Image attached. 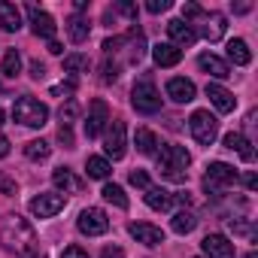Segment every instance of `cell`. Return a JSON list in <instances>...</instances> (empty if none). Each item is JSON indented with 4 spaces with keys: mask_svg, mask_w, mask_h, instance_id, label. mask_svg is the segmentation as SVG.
I'll use <instances>...</instances> for the list:
<instances>
[{
    "mask_svg": "<svg viewBox=\"0 0 258 258\" xmlns=\"http://www.w3.org/2000/svg\"><path fill=\"white\" fill-rule=\"evenodd\" d=\"M0 243L16 258H46V252L40 249L34 225L28 219H22L19 213H7L0 219Z\"/></svg>",
    "mask_w": 258,
    "mask_h": 258,
    "instance_id": "6da1fadb",
    "label": "cell"
},
{
    "mask_svg": "<svg viewBox=\"0 0 258 258\" xmlns=\"http://www.w3.org/2000/svg\"><path fill=\"white\" fill-rule=\"evenodd\" d=\"M188 164H191V155H188L185 146H176V143L161 146V152H158V173H161V179L185 182L188 179Z\"/></svg>",
    "mask_w": 258,
    "mask_h": 258,
    "instance_id": "7a4b0ae2",
    "label": "cell"
},
{
    "mask_svg": "<svg viewBox=\"0 0 258 258\" xmlns=\"http://www.w3.org/2000/svg\"><path fill=\"white\" fill-rule=\"evenodd\" d=\"M103 52H106V58L124 52V61L137 64V61L146 55V37H143V31L134 25L131 31L121 34V37H109V40H103Z\"/></svg>",
    "mask_w": 258,
    "mask_h": 258,
    "instance_id": "3957f363",
    "label": "cell"
},
{
    "mask_svg": "<svg viewBox=\"0 0 258 258\" xmlns=\"http://www.w3.org/2000/svg\"><path fill=\"white\" fill-rule=\"evenodd\" d=\"M240 182V173L231 167V164H225V161H213V164H207V173H204V191L210 195V198H222L231 185H237Z\"/></svg>",
    "mask_w": 258,
    "mask_h": 258,
    "instance_id": "277c9868",
    "label": "cell"
},
{
    "mask_svg": "<svg viewBox=\"0 0 258 258\" xmlns=\"http://www.w3.org/2000/svg\"><path fill=\"white\" fill-rule=\"evenodd\" d=\"M131 103H134V109L143 112V115H155V112L161 109V94H158V88H155L152 73H143V76L134 82V88H131Z\"/></svg>",
    "mask_w": 258,
    "mask_h": 258,
    "instance_id": "5b68a950",
    "label": "cell"
},
{
    "mask_svg": "<svg viewBox=\"0 0 258 258\" xmlns=\"http://www.w3.org/2000/svg\"><path fill=\"white\" fill-rule=\"evenodd\" d=\"M13 115H16V121H22L25 127H43V124L49 121V106L40 103L37 97H28V94H25V97L16 100Z\"/></svg>",
    "mask_w": 258,
    "mask_h": 258,
    "instance_id": "8992f818",
    "label": "cell"
},
{
    "mask_svg": "<svg viewBox=\"0 0 258 258\" xmlns=\"http://www.w3.org/2000/svg\"><path fill=\"white\" fill-rule=\"evenodd\" d=\"M188 127H191V137L201 146H213L216 137H219V118L210 109H195L191 118H188Z\"/></svg>",
    "mask_w": 258,
    "mask_h": 258,
    "instance_id": "52a82bcc",
    "label": "cell"
},
{
    "mask_svg": "<svg viewBox=\"0 0 258 258\" xmlns=\"http://www.w3.org/2000/svg\"><path fill=\"white\" fill-rule=\"evenodd\" d=\"M76 228H79L85 237H100V234L109 231V219H106V213H103L100 207H88V210L79 213Z\"/></svg>",
    "mask_w": 258,
    "mask_h": 258,
    "instance_id": "ba28073f",
    "label": "cell"
},
{
    "mask_svg": "<svg viewBox=\"0 0 258 258\" xmlns=\"http://www.w3.org/2000/svg\"><path fill=\"white\" fill-rule=\"evenodd\" d=\"M188 191H179V195H173V191H167V188H161V185H149L146 188V204L152 207V210H158V213H164V210H170V207H176V204H185L188 207Z\"/></svg>",
    "mask_w": 258,
    "mask_h": 258,
    "instance_id": "9c48e42d",
    "label": "cell"
},
{
    "mask_svg": "<svg viewBox=\"0 0 258 258\" xmlns=\"http://www.w3.org/2000/svg\"><path fill=\"white\" fill-rule=\"evenodd\" d=\"M64 204H67L64 195H58V191H40L37 198H31V213L37 219H52V216H58L64 210Z\"/></svg>",
    "mask_w": 258,
    "mask_h": 258,
    "instance_id": "30bf717a",
    "label": "cell"
},
{
    "mask_svg": "<svg viewBox=\"0 0 258 258\" xmlns=\"http://www.w3.org/2000/svg\"><path fill=\"white\" fill-rule=\"evenodd\" d=\"M106 124H109V106H106V100H91V106H88V118H85V137L88 140H94V137H100L103 131H106Z\"/></svg>",
    "mask_w": 258,
    "mask_h": 258,
    "instance_id": "8fae6325",
    "label": "cell"
},
{
    "mask_svg": "<svg viewBox=\"0 0 258 258\" xmlns=\"http://www.w3.org/2000/svg\"><path fill=\"white\" fill-rule=\"evenodd\" d=\"M124 121H118V118H109V124H106V143H103V149H106V155L112 158V161H118L121 155H124V146H127V140H124Z\"/></svg>",
    "mask_w": 258,
    "mask_h": 258,
    "instance_id": "7c38bea8",
    "label": "cell"
},
{
    "mask_svg": "<svg viewBox=\"0 0 258 258\" xmlns=\"http://www.w3.org/2000/svg\"><path fill=\"white\" fill-rule=\"evenodd\" d=\"M28 10V16H31V31H34V37H40V40H55V31H58V25H55V19L49 16V13H43L40 7H34V4H28L25 7Z\"/></svg>",
    "mask_w": 258,
    "mask_h": 258,
    "instance_id": "4fadbf2b",
    "label": "cell"
},
{
    "mask_svg": "<svg viewBox=\"0 0 258 258\" xmlns=\"http://www.w3.org/2000/svg\"><path fill=\"white\" fill-rule=\"evenodd\" d=\"M127 234L143 246H161L164 243V231L158 225H149V222H131L127 225Z\"/></svg>",
    "mask_w": 258,
    "mask_h": 258,
    "instance_id": "5bb4252c",
    "label": "cell"
},
{
    "mask_svg": "<svg viewBox=\"0 0 258 258\" xmlns=\"http://www.w3.org/2000/svg\"><path fill=\"white\" fill-rule=\"evenodd\" d=\"M201 246H204L207 258H234V243L225 234H207L201 240Z\"/></svg>",
    "mask_w": 258,
    "mask_h": 258,
    "instance_id": "9a60e30c",
    "label": "cell"
},
{
    "mask_svg": "<svg viewBox=\"0 0 258 258\" xmlns=\"http://www.w3.org/2000/svg\"><path fill=\"white\" fill-rule=\"evenodd\" d=\"M195 94H198V88H195L191 79H185V76L167 79V97H170V100H176V103H191Z\"/></svg>",
    "mask_w": 258,
    "mask_h": 258,
    "instance_id": "2e32d148",
    "label": "cell"
},
{
    "mask_svg": "<svg viewBox=\"0 0 258 258\" xmlns=\"http://www.w3.org/2000/svg\"><path fill=\"white\" fill-rule=\"evenodd\" d=\"M167 34H170V40H173V46L179 49H185V46H191L195 40H198V31L188 25V22H182V19H170L167 22Z\"/></svg>",
    "mask_w": 258,
    "mask_h": 258,
    "instance_id": "e0dca14e",
    "label": "cell"
},
{
    "mask_svg": "<svg viewBox=\"0 0 258 258\" xmlns=\"http://www.w3.org/2000/svg\"><path fill=\"white\" fill-rule=\"evenodd\" d=\"M52 182H55L58 195H61V191H64V195H76V191H82V188H85V182H82L70 167H58V170L52 173Z\"/></svg>",
    "mask_w": 258,
    "mask_h": 258,
    "instance_id": "ac0fdd59",
    "label": "cell"
},
{
    "mask_svg": "<svg viewBox=\"0 0 258 258\" xmlns=\"http://www.w3.org/2000/svg\"><path fill=\"white\" fill-rule=\"evenodd\" d=\"M225 28H228V19H225L222 13H207V16H204V28H201V34H204V40L219 43V40L225 37Z\"/></svg>",
    "mask_w": 258,
    "mask_h": 258,
    "instance_id": "d6986e66",
    "label": "cell"
},
{
    "mask_svg": "<svg viewBox=\"0 0 258 258\" xmlns=\"http://www.w3.org/2000/svg\"><path fill=\"white\" fill-rule=\"evenodd\" d=\"M207 97H210V103H213L219 112H234V106H237L234 94H231L228 88H222L219 82H210V85H207Z\"/></svg>",
    "mask_w": 258,
    "mask_h": 258,
    "instance_id": "ffe728a7",
    "label": "cell"
},
{
    "mask_svg": "<svg viewBox=\"0 0 258 258\" xmlns=\"http://www.w3.org/2000/svg\"><path fill=\"white\" fill-rule=\"evenodd\" d=\"M198 67H201L204 73L216 76V79H228V76H231L228 61H222V58H219V55H213V52H204V55L198 58Z\"/></svg>",
    "mask_w": 258,
    "mask_h": 258,
    "instance_id": "44dd1931",
    "label": "cell"
},
{
    "mask_svg": "<svg viewBox=\"0 0 258 258\" xmlns=\"http://www.w3.org/2000/svg\"><path fill=\"white\" fill-rule=\"evenodd\" d=\"M225 149H231V152H237L246 164H252L255 161V149H252V143L243 137V134H237V131H231V134H225Z\"/></svg>",
    "mask_w": 258,
    "mask_h": 258,
    "instance_id": "7402d4cb",
    "label": "cell"
},
{
    "mask_svg": "<svg viewBox=\"0 0 258 258\" xmlns=\"http://www.w3.org/2000/svg\"><path fill=\"white\" fill-rule=\"evenodd\" d=\"M152 58H155L158 67H176L182 61V49H176L173 43H158L152 49Z\"/></svg>",
    "mask_w": 258,
    "mask_h": 258,
    "instance_id": "603a6c76",
    "label": "cell"
},
{
    "mask_svg": "<svg viewBox=\"0 0 258 258\" xmlns=\"http://www.w3.org/2000/svg\"><path fill=\"white\" fill-rule=\"evenodd\" d=\"M0 28L4 31H19L22 28V13L16 4H10V0H0Z\"/></svg>",
    "mask_w": 258,
    "mask_h": 258,
    "instance_id": "cb8c5ba5",
    "label": "cell"
},
{
    "mask_svg": "<svg viewBox=\"0 0 258 258\" xmlns=\"http://www.w3.org/2000/svg\"><path fill=\"white\" fill-rule=\"evenodd\" d=\"M64 28H67L70 43H85V40H88V34H91V22H88L85 16H70Z\"/></svg>",
    "mask_w": 258,
    "mask_h": 258,
    "instance_id": "d4e9b609",
    "label": "cell"
},
{
    "mask_svg": "<svg viewBox=\"0 0 258 258\" xmlns=\"http://www.w3.org/2000/svg\"><path fill=\"white\" fill-rule=\"evenodd\" d=\"M228 58L237 64V67H246L252 61V52L246 46V40H228Z\"/></svg>",
    "mask_w": 258,
    "mask_h": 258,
    "instance_id": "484cf974",
    "label": "cell"
},
{
    "mask_svg": "<svg viewBox=\"0 0 258 258\" xmlns=\"http://www.w3.org/2000/svg\"><path fill=\"white\" fill-rule=\"evenodd\" d=\"M134 140H137V149H140L143 155H158V137L149 131V127H137Z\"/></svg>",
    "mask_w": 258,
    "mask_h": 258,
    "instance_id": "4316f807",
    "label": "cell"
},
{
    "mask_svg": "<svg viewBox=\"0 0 258 258\" xmlns=\"http://www.w3.org/2000/svg\"><path fill=\"white\" fill-rule=\"evenodd\" d=\"M170 228H173L176 234H191V231L198 228V219H195V213H188V210H179V213H173V222H170Z\"/></svg>",
    "mask_w": 258,
    "mask_h": 258,
    "instance_id": "83f0119b",
    "label": "cell"
},
{
    "mask_svg": "<svg viewBox=\"0 0 258 258\" xmlns=\"http://www.w3.org/2000/svg\"><path fill=\"white\" fill-rule=\"evenodd\" d=\"M85 170H88V176H91V179H106V176L112 173L109 161H106V158H100V155H91V158L85 161Z\"/></svg>",
    "mask_w": 258,
    "mask_h": 258,
    "instance_id": "f1b7e54d",
    "label": "cell"
},
{
    "mask_svg": "<svg viewBox=\"0 0 258 258\" xmlns=\"http://www.w3.org/2000/svg\"><path fill=\"white\" fill-rule=\"evenodd\" d=\"M0 73H4V76H10V79H16V76L22 73V55H19V49H7V55H4V67H0Z\"/></svg>",
    "mask_w": 258,
    "mask_h": 258,
    "instance_id": "f546056e",
    "label": "cell"
},
{
    "mask_svg": "<svg viewBox=\"0 0 258 258\" xmlns=\"http://www.w3.org/2000/svg\"><path fill=\"white\" fill-rule=\"evenodd\" d=\"M100 195H103V201L115 204L118 210H127V195H124V188H121V185H115V182H106Z\"/></svg>",
    "mask_w": 258,
    "mask_h": 258,
    "instance_id": "4dcf8cb0",
    "label": "cell"
},
{
    "mask_svg": "<svg viewBox=\"0 0 258 258\" xmlns=\"http://www.w3.org/2000/svg\"><path fill=\"white\" fill-rule=\"evenodd\" d=\"M25 155H28L31 161H46V158L52 155V146H49L46 140H31V143L25 146Z\"/></svg>",
    "mask_w": 258,
    "mask_h": 258,
    "instance_id": "1f68e13d",
    "label": "cell"
},
{
    "mask_svg": "<svg viewBox=\"0 0 258 258\" xmlns=\"http://www.w3.org/2000/svg\"><path fill=\"white\" fill-rule=\"evenodd\" d=\"M85 70H88V55L73 52L64 58V73H85Z\"/></svg>",
    "mask_w": 258,
    "mask_h": 258,
    "instance_id": "d6a6232c",
    "label": "cell"
},
{
    "mask_svg": "<svg viewBox=\"0 0 258 258\" xmlns=\"http://www.w3.org/2000/svg\"><path fill=\"white\" fill-rule=\"evenodd\" d=\"M118 70H121V64L103 58V64H100V82H103V85H112V82L118 79Z\"/></svg>",
    "mask_w": 258,
    "mask_h": 258,
    "instance_id": "836d02e7",
    "label": "cell"
},
{
    "mask_svg": "<svg viewBox=\"0 0 258 258\" xmlns=\"http://www.w3.org/2000/svg\"><path fill=\"white\" fill-rule=\"evenodd\" d=\"M79 115V103L76 100H67V103H61V109H58V118H61V124H73V118Z\"/></svg>",
    "mask_w": 258,
    "mask_h": 258,
    "instance_id": "e575fe53",
    "label": "cell"
},
{
    "mask_svg": "<svg viewBox=\"0 0 258 258\" xmlns=\"http://www.w3.org/2000/svg\"><path fill=\"white\" fill-rule=\"evenodd\" d=\"M228 228L234 234H240V237H255V228H252L249 219H228Z\"/></svg>",
    "mask_w": 258,
    "mask_h": 258,
    "instance_id": "d590c367",
    "label": "cell"
},
{
    "mask_svg": "<svg viewBox=\"0 0 258 258\" xmlns=\"http://www.w3.org/2000/svg\"><path fill=\"white\" fill-rule=\"evenodd\" d=\"M73 94H76V79H67V82H61V85H52V97H67V100H73Z\"/></svg>",
    "mask_w": 258,
    "mask_h": 258,
    "instance_id": "8d00e7d4",
    "label": "cell"
},
{
    "mask_svg": "<svg viewBox=\"0 0 258 258\" xmlns=\"http://www.w3.org/2000/svg\"><path fill=\"white\" fill-rule=\"evenodd\" d=\"M16 191H19V182L7 173V170H0V195H10V198H16Z\"/></svg>",
    "mask_w": 258,
    "mask_h": 258,
    "instance_id": "74e56055",
    "label": "cell"
},
{
    "mask_svg": "<svg viewBox=\"0 0 258 258\" xmlns=\"http://www.w3.org/2000/svg\"><path fill=\"white\" fill-rule=\"evenodd\" d=\"M112 13H121V16H127V19L137 22V4H131V0H118V4L112 7Z\"/></svg>",
    "mask_w": 258,
    "mask_h": 258,
    "instance_id": "f35d334b",
    "label": "cell"
},
{
    "mask_svg": "<svg viewBox=\"0 0 258 258\" xmlns=\"http://www.w3.org/2000/svg\"><path fill=\"white\" fill-rule=\"evenodd\" d=\"M204 16H207V10L198 7V4H185V7H182V22H185V19H204Z\"/></svg>",
    "mask_w": 258,
    "mask_h": 258,
    "instance_id": "ab89813d",
    "label": "cell"
},
{
    "mask_svg": "<svg viewBox=\"0 0 258 258\" xmlns=\"http://www.w3.org/2000/svg\"><path fill=\"white\" fill-rule=\"evenodd\" d=\"M131 185H137V188H149V173L146 170H131Z\"/></svg>",
    "mask_w": 258,
    "mask_h": 258,
    "instance_id": "60d3db41",
    "label": "cell"
},
{
    "mask_svg": "<svg viewBox=\"0 0 258 258\" xmlns=\"http://www.w3.org/2000/svg\"><path fill=\"white\" fill-rule=\"evenodd\" d=\"M58 140L64 143V149H73V146H76V140H73V131H70L67 124H61V127H58Z\"/></svg>",
    "mask_w": 258,
    "mask_h": 258,
    "instance_id": "b9f144b4",
    "label": "cell"
},
{
    "mask_svg": "<svg viewBox=\"0 0 258 258\" xmlns=\"http://www.w3.org/2000/svg\"><path fill=\"white\" fill-rule=\"evenodd\" d=\"M146 10H149L152 16H158V13H167V10H170V0H149V4H146Z\"/></svg>",
    "mask_w": 258,
    "mask_h": 258,
    "instance_id": "7bdbcfd3",
    "label": "cell"
},
{
    "mask_svg": "<svg viewBox=\"0 0 258 258\" xmlns=\"http://www.w3.org/2000/svg\"><path fill=\"white\" fill-rule=\"evenodd\" d=\"M61 258H91V255H88L82 246H67V249L61 252Z\"/></svg>",
    "mask_w": 258,
    "mask_h": 258,
    "instance_id": "ee69618b",
    "label": "cell"
},
{
    "mask_svg": "<svg viewBox=\"0 0 258 258\" xmlns=\"http://www.w3.org/2000/svg\"><path fill=\"white\" fill-rule=\"evenodd\" d=\"M31 79H46V64L43 61H31Z\"/></svg>",
    "mask_w": 258,
    "mask_h": 258,
    "instance_id": "f6af8a7d",
    "label": "cell"
},
{
    "mask_svg": "<svg viewBox=\"0 0 258 258\" xmlns=\"http://www.w3.org/2000/svg\"><path fill=\"white\" fill-rule=\"evenodd\" d=\"M100 258H124V252H121L118 246H106V249L100 252Z\"/></svg>",
    "mask_w": 258,
    "mask_h": 258,
    "instance_id": "bcb514c9",
    "label": "cell"
},
{
    "mask_svg": "<svg viewBox=\"0 0 258 258\" xmlns=\"http://www.w3.org/2000/svg\"><path fill=\"white\" fill-rule=\"evenodd\" d=\"M243 185H246L249 191H255V188H258V176H255V173H246V176H243Z\"/></svg>",
    "mask_w": 258,
    "mask_h": 258,
    "instance_id": "7dc6e473",
    "label": "cell"
},
{
    "mask_svg": "<svg viewBox=\"0 0 258 258\" xmlns=\"http://www.w3.org/2000/svg\"><path fill=\"white\" fill-rule=\"evenodd\" d=\"M7 155H10V140L0 134V158H7Z\"/></svg>",
    "mask_w": 258,
    "mask_h": 258,
    "instance_id": "c3c4849f",
    "label": "cell"
},
{
    "mask_svg": "<svg viewBox=\"0 0 258 258\" xmlns=\"http://www.w3.org/2000/svg\"><path fill=\"white\" fill-rule=\"evenodd\" d=\"M49 52H52V55H61V52H64V46H61L58 40H52V43H49Z\"/></svg>",
    "mask_w": 258,
    "mask_h": 258,
    "instance_id": "681fc988",
    "label": "cell"
},
{
    "mask_svg": "<svg viewBox=\"0 0 258 258\" xmlns=\"http://www.w3.org/2000/svg\"><path fill=\"white\" fill-rule=\"evenodd\" d=\"M73 10H76V16H79V13H85V10H88V0H76Z\"/></svg>",
    "mask_w": 258,
    "mask_h": 258,
    "instance_id": "f907efd6",
    "label": "cell"
},
{
    "mask_svg": "<svg viewBox=\"0 0 258 258\" xmlns=\"http://www.w3.org/2000/svg\"><path fill=\"white\" fill-rule=\"evenodd\" d=\"M249 10H252L249 4H237V7H234V13H249Z\"/></svg>",
    "mask_w": 258,
    "mask_h": 258,
    "instance_id": "816d5d0a",
    "label": "cell"
},
{
    "mask_svg": "<svg viewBox=\"0 0 258 258\" xmlns=\"http://www.w3.org/2000/svg\"><path fill=\"white\" fill-rule=\"evenodd\" d=\"M243 258H258V255H255V252H246V255H243Z\"/></svg>",
    "mask_w": 258,
    "mask_h": 258,
    "instance_id": "f5cc1de1",
    "label": "cell"
},
{
    "mask_svg": "<svg viewBox=\"0 0 258 258\" xmlns=\"http://www.w3.org/2000/svg\"><path fill=\"white\" fill-rule=\"evenodd\" d=\"M4 118H7V112H4V109H0V124H4Z\"/></svg>",
    "mask_w": 258,
    "mask_h": 258,
    "instance_id": "db71d44e",
    "label": "cell"
},
{
    "mask_svg": "<svg viewBox=\"0 0 258 258\" xmlns=\"http://www.w3.org/2000/svg\"><path fill=\"white\" fill-rule=\"evenodd\" d=\"M0 94H4V85H0Z\"/></svg>",
    "mask_w": 258,
    "mask_h": 258,
    "instance_id": "11a10c76",
    "label": "cell"
}]
</instances>
